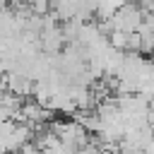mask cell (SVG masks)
<instances>
[{
    "label": "cell",
    "instance_id": "3957f363",
    "mask_svg": "<svg viewBox=\"0 0 154 154\" xmlns=\"http://www.w3.org/2000/svg\"><path fill=\"white\" fill-rule=\"evenodd\" d=\"M152 55H154V53H152Z\"/></svg>",
    "mask_w": 154,
    "mask_h": 154
},
{
    "label": "cell",
    "instance_id": "6da1fadb",
    "mask_svg": "<svg viewBox=\"0 0 154 154\" xmlns=\"http://www.w3.org/2000/svg\"><path fill=\"white\" fill-rule=\"evenodd\" d=\"M17 154H43V152L38 149V144H36V142H26V144H24Z\"/></svg>",
    "mask_w": 154,
    "mask_h": 154
},
{
    "label": "cell",
    "instance_id": "7a4b0ae2",
    "mask_svg": "<svg viewBox=\"0 0 154 154\" xmlns=\"http://www.w3.org/2000/svg\"><path fill=\"white\" fill-rule=\"evenodd\" d=\"M0 5H12V0H0Z\"/></svg>",
    "mask_w": 154,
    "mask_h": 154
}]
</instances>
